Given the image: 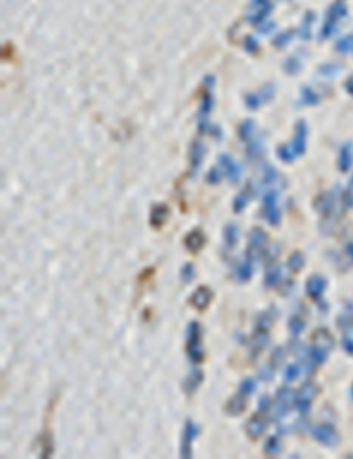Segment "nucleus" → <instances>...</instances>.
<instances>
[{"label": "nucleus", "instance_id": "36", "mask_svg": "<svg viewBox=\"0 0 353 459\" xmlns=\"http://www.w3.org/2000/svg\"><path fill=\"white\" fill-rule=\"evenodd\" d=\"M221 179H222V173L218 168H213L207 175V182L210 184H217V183L221 182Z\"/></svg>", "mask_w": 353, "mask_h": 459}, {"label": "nucleus", "instance_id": "45", "mask_svg": "<svg viewBox=\"0 0 353 459\" xmlns=\"http://www.w3.org/2000/svg\"><path fill=\"white\" fill-rule=\"evenodd\" d=\"M348 252L351 253V256L353 257V245H349V248H348Z\"/></svg>", "mask_w": 353, "mask_h": 459}, {"label": "nucleus", "instance_id": "43", "mask_svg": "<svg viewBox=\"0 0 353 459\" xmlns=\"http://www.w3.org/2000/svg\"><path fill=\"white\" fill-rule=\"evenodd\" d=\"M345 349H347V351H349L351 354H353V340H352V339H348V340H345Z\"/></svg>", "mask_w": 353, "mask_h": 459}, {"label": "nucleus", "instance_id": "13", "mask_svg": "<svg viewBox=\"0 0 353 459\" xmlns=\"http://www.w3.org/2000/svg\"><path fill=\"white\" fill-rule=\"evenodd\" d=\"M203 372L200 371V369H192V372L188 375L185 380H184V383H182V389H184V392L188 396H192L197 389H199V386L201 385V382H203Z\"/></svg>", "mask_w": 353, "mask_h": 459}, {"label": "nucleus", "instance_id": "18", "mask_svg": "<svg viewBox=\"0 0 353 459\" xmlns=\"http://www.w3.org/2000/svg\"><path fill=\"white\" fill-rule=\"evenodd\" d=\"M239 238L240 231L236 224H228L227 227L224 229V242H225V245L229 249H232V248H235L237 245Z\"/></svg>", "mask_w": 353, "mask_h": 459}, {"label": "nucleus", "instance_id": "40", "mask_svg": "<svg viewBox=\"0 0 353 459\" xmlns=\"http://www.w3.org/2000/svg\"><path fill=\"white\" fill-rule=\"evenodd\" d=\"M253 130L254 126L251 123H244V125L240 128V135H241L243 138H247L248 136H253Z\"/></svg>", "mask_w": 353, "mask_h": 459}, {"label": "nucleus", "instance_id": "24", "mask_svg": "<svg viewBox=\"0 0 353 459\" xmlns=\"http://www.w3.org/2000/svg\"><path fill=\"white\" fill-rule=\"evenodd\" d=\"M345 14H347V6L344 3H335L328 11V21H333L337 24L338 20L345 17Z\"/></svg>", "mask_w": 353, "mask_h": 459}, {"label": "nucleus", "instance_id": "11", "mask_svg": "<svg viewBox=\"0 0 353 459\" xmlns=\"http://www.w3.org/2000/svg\"><path fill=\"white\" fill-rule=\"evenodd\" d=\"M305 145H307V126H305L304 122H300L297 129H295V137H294L293 144L290 147H291L295 155H302L305 152Z\"/></svg>", "mask_w": 353, "mask_h": 459}, {"label": "nucleus", "instance_id": "19", "mask_svg": "<svg viewBox=\"0 0 353 459\" xmlns=\"http://www.w3.org/2000/svg\"><path fill=\"white\" fill-rule=\"evenodd\" d=\"M272 95H274V89H267V90H264L260 94H250L246 100L247 107H250V108H258L262 102L271 100Z\"/></svg>", "mask_w": 353, "mask_h": 459}, {"label": "nucleus", "instance_id": "34", "mask_svg": "<svg viewBox=\"0 0 353 459\" xmlns=\"http://www.w3.org/2000/svg\"><path fill=\"white\" fill-rule=\"evenodd\" d=\"M337 48L342 51V53H348L353 48V36H347L344 39H341L337 45Z\"/></svg>", "mask_w": 353, "mask_h": 459}, {"label": "nucleus", "instance_id": "1", "mask_svg": "<svg viewBox=\"0 0 353 459\" xmlns=\"http://www.w3.org/2000/svg\"><path fill=\"white\" fill-rule=\"evenodd\" d=\"M187 350L188 358L194 364H200L204 360L203 351V338H201V326L199 322L192 321L187 328Z\"/></svg>", "mask_w": 353, "mask_h": 459}, {"label": "nucleus", "instance_id": "15", "mask_svg": "<svg viewBox=\"0 0 353 459\" xmlns=\"http://www.w3.org/2000/svg\"><path fill=\"white\" fill-rule=\"evenodd\" d=\"M203 158H204V147L200 142H196L191 148V172H192V175H195L199 170L200 165L203 162Z\"/></svg>", "mask_w": 353, "mask_h": 459}, {"label": "nucleus", "instance_id": "5", "mask_svg": "<svg viewBox=\"0 0 353 459\" xmlns=\"http://www.w3.org/2000/svg\"><path fill=\"white\" fill-rule=\"evenodd\" d=\"M294 401V393L290 389H280L276 394V405H275V419L280 420L286 416L290 407Z\"/></svg>", "mask_w": 353, "mask_h": 459}, {"label": "nucleus", "instance_id": "20", "mask_svg": "<svg viewBox=\"0 0 353 459\" xmlns=\"http://www.w3.org/2000/svg\"><path fill=\"white\" fill-rule=\"evenodd\" d=\"M268 342H269V336H268V331H260V329H257V333L254 335L253 339V351L254 356H257L258 353L264 350L265 347H267Z\"/></svg>", "mask_w": 353, "mask_h": 459}, {"label": "nucleus", "instance_id": "2", "mask_svg": "<svg viewBox=\"0 0 353 459\" xmlns=\"http://www.w3.org/2000/svg\"><path fill=\"white\" fill-rule=\"evenodd\" d=\"M199 433V426L192 422L191 419H188L185 422L184 432H182V439H181V458H192V444H194L195 440L197 439Z\"/></svg>", "mask_w": 353, "mask_h": 459}, {"label": "nucleus", "instance_id": "10", "mask_svg": "<svg viewBox=\"0 0 353 459\" xmlns=\"http://www.w3.org/2000/svg\"><path fill=\"white\" fill-rule=\"evenodd\" d=\"M218 163H220L221 169L224 170V173L231 179V182H239L240 176H241V169H240V166L235 162L234 159H231L228 155H222L220 156Z\"/></svg>", "mask_w": 353, "mask_h": 459}, {"label": "nucleus", "instance_id": "41", "mask_svg": "<svg viewBox=\"0 0 353 459\" xmlns=\"http://www.w3.org/2000/svg\"><path fill=\"white\" fill-rule=\"evenodd\" d=\"M269 407H271V400L268 396H264V397H261L260 403H258V410L261 412H265L269 410Z\"/></svg>", "mask_w": 353, "mask_h": 459}, {"label": "nucleus", "instance_id": "38", "mask_svg": "<svg viewBox=\"0 0 353 459\" xmlns=\"http://www.w3.org/2000/svg\"><path fill=\"white\" fill-rule=\"evenodd\" d=\"M276 179H277V173L275 172L272 168H268L264 172V184H272V183L276 182Z\"/></svg>", "mask_w": 353, "mask_h": 459}, {"label": "nucleus", "instance_id": "29", "mask_svg": "<svg viewBox=\"0 0 353 459\" xmlns=\"http://www.w3.org/2000/svg\"><path fill=\"white\" fill-rule=\"evenodd\" d=\"M314 342H316V346H320V347H323V349H326V347H333V338L327 333L326 331H320L317 332L316 335H314Z\"/></svg>", "mask_w": 353, "mask_h": 459}, {"label": "nucleus", "instance_id": "7", "mask_svg": "<svg viewBox=\"0 0 353 459\" xmlns=\"http://www.w3.org/2000/svg\"><path fill=\"white\" fill-rule=\"evenodd\" d=\"M170 216V209L166 203H155L149 213V224L155 230H160L164 227Z\"/></svg>", "mask_w": 353, "mask_h": 459}, {"label": "nucleus", "instance_id": "30", "mask_svg": "<svg viewBox=\"0 0 353 459\" xmlns=\"http://www.w3.org/2000/svg\"><path fill=\"white\" fill-rule=\"evenodd\" d=\"M272 321H274V317H272V314L271 313H262L260 317L257 318V329H260V331H268L269 328H271V325H272Z\"/></svg>", "mask_w": 353, "mask_h": 459}, {"label": "nucleus", "instance_id": "33", "mask_svg": "<svg viewBox=\"0 0 353 459\" xmlns=\"http://www.w3.org/2000/svg\"><path fill=\"white\" fill-rule=\"evenodd\" d=\"M300 375H301V368L298 367V365H295V364L288 365V367L286 368V371H284V380H287V382H293V380H295V379L298 378Z\"/></svg>", "mask_w": 353, "mask_h": 459}, {"label": "nucleus", "instance_id": "31", "mask_svg": "<svg viewBox=\"0 0 353 459\" xmlns=\"http://www.w3.org/2000/svg\"><path fill=\"white\" fill-rule=\"evenodd\" d=\"M240 393L241 394H244V396H250V394H253L255 392V389H257V383H255V380L251 378H247L243 379L241 382H240Z\"/></svg>", "mask_w": 353, "mask_h": 459}, {"label": "nucleus", "instance_id": "28", "mask_svg": "<svg viewBox=\"0 0 353 459\" xmlns=\"http://www.w3.org/2000/svg\"><path fill=\"white\" fill-rule=\"evenodd\" d=\"M305 266V257L302 256L301 253L298 252H295L293 253L290 259H288V267H290V270L291 271H300L302 267Z\"/></svg>", "mask_w": 353, "mask_h": 459}, {"label": "nucleus", "instance_id": "35", "mask_svg": "<svg viewBox=\"0 0 353 459\" xmlns=\"http://www.w3.org/2000/svg\"><path fill=\"white\" fill-rule=\"evenodd\" d=\"M283 360H284V350H283L281 347H277V349L272 353L271 364L274 365L275 368H276V367H279V365L283 363Z\"/></svg>", "mask_w": 353, "mask_h": 459}, {"label": "nucleus", "instance_id": "26", "mask_svg": "<svg viewBox=\"0 0 353 459\" xmlns=\"http://www.w3.org/2000/svg\"><path fill=\"white\" fill-rule=\"evenodd\" d=\"M280 277H281V270L279 267H271L267 271V275H265V285L268 288L276 286V284L280 281Z\"/></svg>", "mask_w": 353, "mask_h": 459}, {"label": "nucleus", "instance_id": "22", "mask_svg": "<svg viewBox=\"0 0 353 459\" xmlns=\"http://www.w3.org/2000/svg\"><path fill=\"white\" fill-rule=\"evenodd\" d=\"M353 162V152H352V147L351 145H345L344 148L341 149V154H340V168L341 170H344V172H347L351 166H352Z\"/></svg>", "mask_w": 353, "mask_h": 459}, {"label": "nucleus", "instance_id": "44", "mask_svg": "<svg viewBox=\"0 0 353 459\" xmlns=\"http://www.w3.org/2000/svg\"><path fill=\"white\" fill-rule=\"evenodd\" d=\"M347 89H348V92H349V93H351V94L353 95V75L351 76V78H349V81H348Z\"/></svg>", "mask_w": 353, "mask_h": 459}, {"label": "nucleus", "instance_id": "25", "mask_svg": "<svg viewBox=\"0 0 353 459\" xmlns=\"http://www.w3.org/2000/svg\"><path fill=\"white\" fill-rule=\"evenodd\" d=\"M280 453H281V446H280L279 437H276V436L269 437L267 444H265V454L269 457H276Z\"/></svg>", "mask_w": 353, "mask_h": 459}, {"label": "nucleus", "instance_id": "17", "mask_svg": "<svg viewBox=\"0 0 353 459\" xmlns=\"http://www.w3.org/2000/svg\"><path fill=\"white\" fill-rule=\"evenodd\" d=\"M326 279L321 277L311 278L307 282V292L311 297H319L326 289Z\"/></svg>", "mask_w": 353, "mask_h": 459}, {"label": "nucleus", "instance_id": "4", "mask_svg": "<svg viewBox=\"0 0 353 459\" xmlns=\"http://www.w3.org/2000/svg\"><path fill=\"white\" fill-rule=\"evenodd\" d=\"M265 243H267V232L261 229H254L250 232V238H248V248H247L248 260L253 262V259L260 256Z\"/></svg>", "mask_w": 353, "mask_h": 459}, {"label": "nucleus", "instance_id": "14", "mask_svg": "<svg viewBox=\"0 0 353 459\" xmlns=\"http://www.w3.org/2000/svg\"><path fill=\"white\" fill-rule=\"evenodd\" d=\"M267 430V422L262 418H260V415L253 416L247 422L246 425V433L248 434V437L253 440L260 439L261 436L264 434V432Z\"/></svg>", "mask_w": 353, "mask_h": 459}, {"label": "nucleus", "instance_id": "16", "mask_svg": "<svg viewBox=\"0 0 353 459\" xmlns=\"http://www.w3.org/2000/svg\"><path fill=\"white\" fill-rule=\"evenodd\" d=\"M254 14H251V21L253 22H261L265 20L268 13L271 11V4L267 0H254Z\"/></svg>", "mask_w": 353, "mask_h": 459}, {"label": "nucleus", "instance_id": "8", "mask_svg": "<svg viewBox=\"0 0 353 459\" xmlns=\"http://www.w3.org/2000/svg\"><path fill=\"white\" fill-rule=\"evenodd\" d=\"M312 436H314V439H316L324 446L333 447L338 443V433L328 425H319L314 427Z\"/></svg>", "mask_w": 353, "mask_h": 459}, {"label": "nucleus", "instance_id": "12", "mask_svg": "<svg viewBox=\"0 0 353 459\" xmlns=\"http://www.w3.org/2000/svg\"><path fill=\"white\" fill-rule=\"evenodd\" d=\"M244 394H236L232 399H229V401L225 405V412H227L229 416H239L241 412L246 410L247 401Z\"/></svg>", "mask_w": 353, "mask_h": 459}, {"label": "nucleus", "instance_id": "37", "mask_svg": "<svg viewBox=\"0 0 353 459\" xmlns=\"http://www.w3.org/2000/svg\"><path fill=\"white\" fill-rule=\"evenodd\" d=\"M312 21H314V17L309 14V15H307V18H305V21H304V24H302L301 35H302V38H305V39H308V38H309V35H311V24H312Z\"/></svg>", "mask_w": 353, "mask_h": 459}, {"label": "nucleus", "instance_id": "21", "mask_svg": "<svg viewBox=\"0 0 353 459\" xmlns=\"http://www.w3.org/2000/svg\"><path fill=\"white\" fill-rule=\"evenodd\" d=\"M254 274V264L251 260L247 259L244 263H241L239 266V269L236 271V277L239 278V281L241 282H247L250 281Z\"/></svg>", "mask_w": 353, "mask_h": 459}, {"label": "nucleus", "instance_id": "32", "mask_svg": "<svg viewBox=\"0 0 353 459\" xmlns=\"http://www.w3.org/2000/svg\"><path fill=\"white\" fill-rule=\"evenodd\" d=\"M288 329H290V332H291L293 335L297 336V335H300L301 332L305 329V322L298 317L291 318L290 322H288Z\"/></svg>", "mask_w": 353, "mask_h": 459}, {"label": "nucleus", "instance_id": "42", "mask_svg": "<svg viewBox=\"0 0 353 459\" xmlns=\"http://www.w3.org/2000/svg\"><path fill=\"white\" fill-rule=\"evenodd\" d=\"M260 378L262 379V380H267V382L272 380V378H274V369H272V368H265V369L260 373Z\"/></svg>", "mask_w": 353, "mask_h": 459}, {"label": "nucleus", "instance_id": "3", "mask_svg": "<svg viewBox=\"0 0 353 459\" xmlns=\"http://www.w3.org/2000/svg\"><path fill=\"white\" fill-rule=\"evenodd\" d=\"M264 210L265 217L272 226H277L281 220L279 206H277V192L276 191H268L264 196Z\"/></svg>", "mask_w": 353, "mask_h": 459}, {"label": "nucleus", "instance_id": "9", "mask_svg": "<svg viewBox=\"0 0 353 459\" xmlns=\"http://www.w3.org/2000/svg\"><path fill=\"white\" fill-rule=\"evenodd\" d=\"M184 243H185V248L192 255H197L200 250L204 248V245H206V235H204V232L201 230L196 229L194 231H191L189 234H187L185 239H184Z\"/></svg>", "mask_w": 353, "mask_h": 459}, {"label": "nucleus", "instance_id": "39", "mask_svg": "<svg viewBox=\"0 0 353 459\" xmlns=\"http://www.w3.org/2000/svg\"><path fill=\"white\" fill-rule=\"evenodd\" d=\"M302 100L307 104H314V102L317 101V95L314 94L312 90L305 89V90H302Z\"/></svg>", "mask_w": 353, "mask_h": 459}, {"label": "nucleus", "instance_id": "6", "mask_svg": "<svg viewBox=\"0 0 353 459\" xmlns=\"http://www.w3.org/2000/svg\"><path fill=\"white\" fill-rule=\"evenodd\" d=\"M211 300H213V292H211V289L208 286H204V285L199 286L189 297L191 306L197 311L207 310V307L210 306Z\"/></svg>", "mask_w": 353, "mask_h": 459}, {"label": "nucleus", "instance_id": "23", "mask_svg": "<svg viewBox=\"0 0 353 459\" xmlns=\"http://www.w3.org/2000/svg\"><path fill=\"white\" fill-rule=\"evenodd\" d=\"M250 196H251V191L250 189H244L243 192H240L239 195L235 198L234 201V210L236 213H240L246 209L247 203L250 201Z\"/></svg>", "mask_w": 353, "mask_h": 459}, {"label": "nucleus", "instance_id": "27", "mask_svg": "<svg viewBox=\"0 0 353 459\" xmlns=\"http://www.w3.org/2000/svg\"><path fill=\"white\" fill-rule=\"evenodd\" d=\"M195 275H196V271H195V266L192 263H187L181 269L180 277L184 284H191L194 281Z\"/></svg>", "mask_w": 353, "mask_h": 459}]
</instances>
